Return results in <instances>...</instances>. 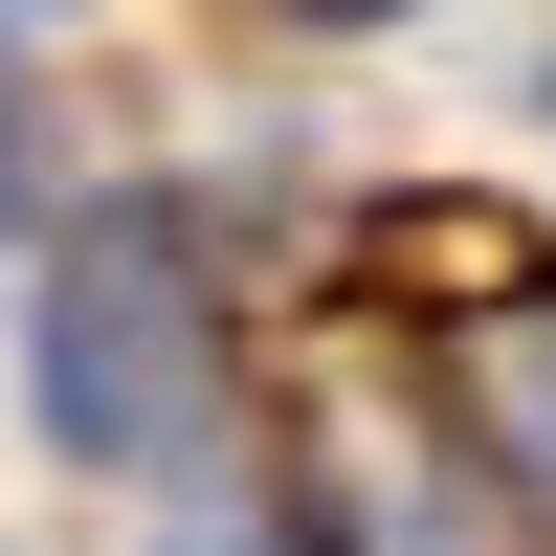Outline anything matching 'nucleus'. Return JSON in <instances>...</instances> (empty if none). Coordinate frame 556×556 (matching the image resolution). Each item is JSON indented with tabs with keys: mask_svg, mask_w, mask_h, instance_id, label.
I'll return each instance as SVG.
<instances>
[{
	"mask_svg": "<svg viewBox=\"0 0 556 556\" xmlns=\"http://www.w3.org/2000/svg\"><path fill=\"white\" fill-rule=\"evenodd\" d=\"M45 424L89 468H178L223 424V290H201V223L178 201H112L45 267Z\"/></svg>",
	"mask_w": 556,
	"mask_h": 556,
	"instance_id": "obj_1",
	"label": "nucleus"
},
{
	"mask_svg": "<svg viewBox=\"0 0 556 556\" xmlns=\"http://www.w3.org/2000/svg\"><path fill=\"white\" fill-rule=\"evenodd\" d=\"M290 445H312V513H334V556H490V534H468V490L401 445V356H334V379L290 401Z\"/></svg>",
	"mask_w": 556,
	"mask_h": 556,
	"instance_id": "obj_2",
	"label": "nucleus"
},
{
	"mask_svg": "<svg viewBox=\"0 0 556 556\" xmlns=\"http://www.w3.org/2000/svg\"><path fill=\"white\" fill-rule=\"evenodd\" d=\"M445 401H468V468L513 490V513H556V312H534V290L445 356Z\"/></svg>",
	"mask_w": 556,
	"mask_h": 556,
	"instance_id": "obj_3",
	"label": "nucleus"
},
{
	"mask_svg": "<svg viewBox=\"0 0 556 556\" xmlns=\"http://www.w3.org/2000/svg\"><path fill=\"white\" fill-rule=\"evenodd\" d=\"M379 267H468V290H534V245H513V223H445V201H424V223H379Z\"/></svg>",
	"mask_w": 556,
	"mask_h": 556,
	"instance_id": "obj_4",
	"label": "nucleus"
},
{
	"mask_svg": "<svg viewBox=\"0 0 556 556\" xmlns=\"http://www.w3.org/2000/svg\"><path fill=\"white\" fill-rule=\"evenodd\" d=\"M290 23H401V0H290Z\"/></svg>",
	"mask_w": 556,
	"mask_h": 556,
	"instance_id": "obj_5",
	"label": "nucleus"
}]
</instances>
